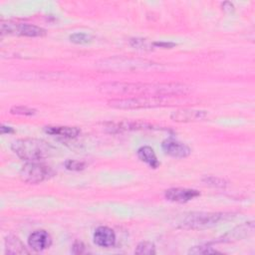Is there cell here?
<instances>
[{"mask_svg": "<svg viewBox=\"0 0 255 255\" xmlns=\"http://www.w3.org/2000/svg\"><path fill=\"white\" fill-rule=\"evenodd\" d=\"M137 153V156L138 158L145 162L147 165H149L150 167L152 168H157L159 166V161L153 151V149L150 147V146H147V145H144V146H141L137 149L136 151Z\"/></svg>", "mask_w": 255, "mask_h": 255, "instance_id": "9a60e30c", "label": "cell"}, {"mask_svg": "<svg viewBox=\"0 0 255 255\" xmlns=\"http://www.w3.org/2000/svg\"><path fill=\"white\" fill-rule=\"evenodd\" d=\"M103 92L122 94H141L143 96H173L184 94L188 88L178 84L146 85V84H108L101 89Z\"/></svg>", "mask_w": 255, "mask_h": 255, "instance_id": "6da1fadb", "label": "cell"}, {"mask_svg": "<svg viewBox=\"0 0 255 255\" xmlns=\"http://www.w3.org/2000/svg\"><path fill=\"white\" fill-rule=\"evenodd\" d=\"M203 181L206 184L212 185V186H216V187H224L226 185L225 181L223 179L217 178V177H213V176H209V177H205L203 178Z\"/></svg>", "mask_w": 255, "mask_h": 255, "instance_id": "603a6c76", "label": "cell"}, {"mask_svg": "<svg viewBox=\"0 0 255 255\" xmlns=\"http://www.w3.org/2000/svg\"><path fill=\"white\" fill-rule=\"evenodd\" d=\"M54 175L53 169L40 161H29L22 166L20 177L23 181L31 184H37L49 179Z\"/></svg>", "mask_w": 255, "mask_h": 255, "instance_id": "277c9868", "label": "cell"}, {"mask_svg": "<svg viewBox=\"0 0 255 255\" xmlns=\"http://www.w3.org/2000/svg\"><path fill=\"white\" fill-rule=\"evenodd\" d=\"M0 131H1L2 134H3V133H12V132H14V129H13V128H11V127L2 125L1 128H0Z\"/></svg>", "mask_w": 255, "mask_h": 255, "instance_id": "d4e9b609", "label": "cell"}, {"mask_svg": "<svg viewBox=\"0 0 255 255\" xmlns=\"http://www.w3.org/2000/svg\"><path fill=\"white\" fill-rule=\"evenodd\" d=\"M134 252L136 254H145V255H153L156 253L154 244L151 242H147V241L140 242L136 246V249Z\"/></svg>", "mask_w": 255, "mask_h": 255, "instance_id": "e0dca14e", "label": "cell"}, {"mask_svg": "<svg viewBox=\"0 0 255 255\" xmlns=\"http://www.w3.org/2000/svg\"><path fill=\"white\" fill-rule=\"evenodd\" d=\"M206 117H207V113L205 111L191 110V109L178 110V111L173 112L170 115L171 120H173L174 122H180V123H189V122L202 121Z\"/></svg>", "mask_w": 255, "mask_h": 255, "instance_id": "8fae6325", "label": "cell"}, {"mask_svg": "<svg viewBox=\"0 0 255 255\" xmlns=\"http://www.w3.org/2000/svg\"><path fill=\"white\" fill-rule=\"evenodd\" d=\"M12 150L23 160L39 161L54 154L55 148L43 139L21 138L15 140L11 145Z\"/></svg>", "mask_w": 255, "mask_h": 255, "instance_id": "7a4b0ae2", "label": "cell"}, {"mask_svg": "<svg viewBox=\"0 0 255 255\" xmlns=\"http://www.w3.org/2000/svg\"><path fill=\"white\" fill-rule=\"evenodd\" d=\"M5 252L7 254H28L29 251L16 236H8L5 240Z\"/></svg>", "mask_w": 255, "mask_h": 255, "instance_id": "2e32d148", "label": "cell"}, {"mask_svg": "<svg viewBox=\"0 0 255 255\" xmlns=\"http://www.w3.org/2000/svg\"><path fill=\"white\" fill-rule=\"evenodd\" d=\"M94 242L101 247H112L116 243V234L107 226H100L95 230Z\"/></svg>", "mask_w": 255, "mask_h": 255, "instance_id": "7c38bea8", "label": "cell"}, {"mask_svg": "<svg viewBox=\"0 0 255 255\" xmlns=\"http://www.w3.org/2000/svg\"><path fill=\"white\" fill-rule=\"evenodd\" d=\"M253 231H254V222L253 221L246 222L240 226L235 227L234 229L230 230L226 234H224L218 240V242H232V241L241 240V239L251 235L253 233Z\"/></svg>", "mask_w": 255, "mask_h": 255, "instance_id": "9c48e42d", "label": "cell"}, {"mask_svg": "<svg viewBox=\"0 0 255 255\" xmlns=\"http://www.w3.org/2000/svg\"><path fill=\"white\" fill-rule=\"evenodd\" d=\"M65 166L69 170L78 171V170L84 169L86 166V163L83 161H80V160H76V159H68L65 162Z\"/></svg>", "mask_w": 255, "mask_h": 255, "instance_id": "44dd1931", "label": "cell"}, {"mask_svg": "<svg viewBox=\"0 0 255 255\" xmlns=\"http://www.w3.org/2000/svg\"><path fill=\"white\" fill-rule=\"evenodd\" d=\"M199 195L200 193L196 189L182 188V187L169 188L164 192V196L167 200L172 202H178V203H184V202L190 201Z\"/></svg>", "mask_w": 255, "mask_h": 255, "instance_id": "52a82bcc", "label": "cell"}, {"mask_svg": "<svg viewBox=\"0 0 255 255\" xmlns=\"http://www.w3.org/2000/svg\"><path fill=\"white\" fill-rule=\"evenodd\" d=\"M45 132L51 135L60 136L64 138H74L80 135L81 129L76 127L67 126H47L44 128Z\"/></svg>", "mask_w": 255, "mask_h": 255, "instance_id": "5bb4252c", "label": "cell"}, {"mask_svg": "<svg viewBox=\"0 0 255 255\" xmlns=\"http://www.w3.org/2000/svg\"><path fill=\"white\" fill-rule=\"evenodd\" d=\"M216 252L217 251L215 249H212L209 246H195L189 250L190 254H210Z\"/></svg>", "mask_w": 255, "mask_h": 255, "instance_id": "7402d4cb", "label": "cell"}, {"mask_svg": "<svg viewBox=\"0 0 255 255\" xmlns=\"http://www.w3.org/2000/svg\"><path fill=\"white\" fill-rule=\"evenodd\" d=\"M225 216L226 214L218 212H195L182 221V226L189 229L209 228L218 224Z\"/></svg>", "mask_w": 255, "mask_h": 255, "instance_id": "5b68a950", "label": "cell"}, {"mask_svg": "<svg viewBox=\"0 0 255 255\" xmlns=\"http://www.w3.org/2000/svg\"><path fill=\"white\" fill-rule=\"evenodd\" d=\"M84 249H85V246H84V244L81 243V242H76V243L73 245V252H74V253H77V254L82 253V252L84 251Z\"/></svg>", "mask_w": 255, "mask_h": 255, "instance_id": "cb8c5ba5", "label": "cell"}, {"mask_svg": "<svg viewBox=\"0 0 255 255\" xmlns=\"http://www.w3.org/2000/svg\"><path fill=\"white\" fill-rule=\"evenodd\" d=\"M129 43L132 47L137 48V49H143V50H151L154 47L153 42L151 43V42L147 41L146 39H141V38L130 39Z\"/></svg>", "mask_w": 255, "mask_h": 255, "instance_id": "d6986e66", "label": "cell"}, {"mask_svg": "<svg viewBox=\"0 0 255 255\" xmlns=\"http://www.w3.org/2000/svg\"><path fill=\"white\" fill-rule=\"evenodd\" d=\"M2 34L20 35L26 37H42L46 34L45 29L36 25L27 23H15V22H2L1 24Z\"/></svg>", "mask_w": 255, "mask_h": 255, "instance_id": "8992f818", "label": "cell"}, {"mask_svg": "<svg viewBox=\"0 0 255 255\" xmlns=\"http://www.w3.org/2000/svg\"><path fill=\"white\" fill-rule=\"evenodd\" d=\"M93 37L90 34L83 33V32H77L72 35H70V41L76 44H87L92 41Z\"/></svg>", "mask_w": 255, "mask_h": 255, "instance_id": "ac0fdd59", "label": "cell"}, {"mask_svg": "<svg viewBox=\"0 0 255 255\" xmlns=\"http://www.w3.org/2000/svg\"><path fill=\"white\" fill-rule=\"evenodd\" d=\"M10 113L13 115H20V116H34L36 114V110L24 106H17L13 107L10 110Z\"/></svg>", "mask_w": 255, "mask_h": 255, "instance_id": "ffe728a7", "label": "cell"}, {"mask_svg": "<svg viewBox=\"0 0 255 255\" xmlns=\"http://www.w3.org/2000/svg\"><path fill=\"white\" fill-rule=\"evenodd\" d=\"M168 103L166 96H140L129 99H121V100H112L109 102V105L116 109H146V108H155L160 106H165Z\"/></svg>", "mask_w": 255, "mask_h": 255, "instance_id": "3957f363", "label": "cell"}, {"mask_svg": "<svg viewBox=\"0 0 255 255\" xmlns=\"http://www.w3.org/2000/svg\"><path fill=\"white\" fill-rule=\"evenodd\" d=\"M161 147L166 154L176 158L187 157L191 152V149L185 143L171 138L163 140Z\"/></svg>", "mask_w": 255, "mask_h": 255, "instance_id": "ba28073f", "label": "cell"}, {"mask_svg": "<svg viewBox=\"0 0 255 255\" xmlns=\"http://www.w3.org/2000/svg\"><path fill=\"white\" fill-rule=\"evenodd\" d=\"M29 246L35 251H43L52 244L51 235L45 230H36L28 237Z\"/></svg>", "mask_w": 255, "mask_h": 255, "instance_id": "30bf717a", "label": "cell"}, {"mask_svg": "<svg viewBox=\"0 0 255 255\" xmlns=\"http://www.w3.org/2000/svg\"><path fill=\"white\" fill-rule=\"evenodd\" d=\"M110 132H121L125 130H134V129H152L154 128L152 125L142 122H121V123H110L107 127Z\"/></svg>", "mask_w": 255, "mask_h": 255, "instance_id": "4fadbf2b", "label": "cell"}]
</instances>
